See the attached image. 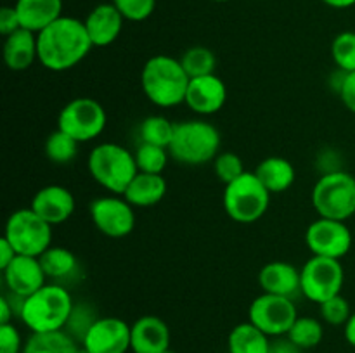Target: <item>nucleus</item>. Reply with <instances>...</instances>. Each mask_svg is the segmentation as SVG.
Wrapping results in <instances>:
<instances>
[{
    "label": "nucleus",
    "mask_w": 355,
    "mask_h": 353,
    "mask_svg": "<svg viewBox=\"0 0 355 353\" xmlns=\"http://www.w3.org/2000/svg\"><path fill=\"white\" fill-rule=\"evenodd\" d=\"M38 61L49 71H68L83 61L94 47L85 23L76 17L61 16L37 33Z\"/></svg>",
    "instance_id": "1"
},
{
    "label": "nucleus",
    "mask_w": 355,
    "mask_h": 353,
    "mask_svg": "<svg viewBox=\"0 0 355 353\" xmlns=\"http://www.w3.org/2000/svg\"><path fill=\"white\" fill-rule=\"evenodd\" d=\"M73 307L75 301L66 287L45 284L37 293L21 298L17 317L31 332L64 331Z\"/></svg>",
    "instance_id": "2"
},
{
    "label": "nucleus",
    "mask_w": 355,
    "mask_h": 353,
    "mask_svg": "<svg viewBox=\"0 0 355 353\" xmlns=\"http://www.w3.org/2000/svg\"><path fill=\"white\" fill-rule=\"evenodd\" d=\"M189 82L191 78L180 64V59L172 55H153L142 66V92L155 106L175 107L184 104Z\"/></svg>",
    "instance_id": "3"
},
{
    "label": "nucleus",
    "mask_w": 355,
    "mask_h": 353,
    "mask_svg": "<svg viewBox=\"0 0 355 353\" xmlns=\"http://www.w3.org/2000/svg\"><path fill=\"white\" fill-rule=\"evenodd\" d=\"M220 132L205 120H184L175 123L170 158L186 166H201L214 161L220 151Z\"/></svg>",
    "instance_id": "4"
},
{
    "label": "nucleus",
    "mask_w": 355,
    "mask_h": 353,
    "mask_svg": "<svg viewBox=\"0 0 355 353\" xmlns=\"http://www.w3.org/2000/svg\"><path fill=\"white\" fill-rule=\"evenodd\" d=\"M89 173L103 189L123 196L128 183L139 173L134 152L114 142H103L90 151Z\"/></svg>",
    "instance_id": "5"
},
{
    "label": "nucleus",
    "mask_w": 355,
    "mask_h": 353,
    "mask_svg": "<svg viewBox=\"0 0 355 353\" xmlns=\"http://www.w3.org/2000/svg\"><path fill=\"white\" fill-rule=\"evenodd\" d=\"M272 194L266 189L255 172H245L234 182L227 183L222 204L236 224H255L267 213Z\"/></svg>",
    "instance_id": "6"
},
{
    "label": "nucleus",
    "mask_w": 355,
    "mask_h": 353,
    "mask_svg": "<svg viewBox=\"0 0 355 353\" xmlns=\"http://www.w3.org/2000/svg\"><path fill=\"white\" fill-rule=\"evenodd\" d=\"M311 201L321 218L347 221L355 215V176L343 170L321 175L312 187Z\"/></svg>",
    "instance_id": "7"
},
{
    "label": "nucleus",
    "mask_w": 355,
    "mask_h": 353,
    "mask_svg": "<svg viewBox=\"0 0 355 353\" xmlns=\"http://www.w3.org/2000/svg\"><path fill=\"white\" fill-rule=\"evenodd\" d=\"M3 237L17 255L40 258L52 246V225L38 217L31 208H23L7 218Z\"/></svg>",
    "instance_id": "8"
},
{
    "label": "nucleus",
    "mask_w": 355,
    "mask_h": 353,
    "mask_svg": "<svg viewBox=\"0 0 355 353\" xmlns=\"http://www.w3.org/2000/svg\"><path fill=\"white\" fill-rule=\"evenodd\" d=\"M107 123L106 109L92 97L69 100L58 116V128L76 142H90L99 137Z\"/></svg>",
    "instance_id": "9"
},
{
    "label": "nucleus",
    "mask_w": 355,
    "mask_h": 353,
    "mask_svg": "<svg viewBox=\"0 0 355 353\" xmlns=\"http://www.w3.org/2000/svg\"><path fill=\"white\" fill-rule=\"evenodd\" d=\"M302 294L307 300L321 305L333 296L342 294L345 272L340 260L314 256L300 269Z\"/></svg>",
    "instance_id": "10"
},
{
    "label": "nucleus",
    "mask_w": 355,
    "mask_h": 353,
    "mask_svg": "<svg viewBox=\"0 0 355 353\" xmlns=\"http://www.w3.org/2000/svg\"><path fill=\"white\" fill-rule=\"evenodd\" d=\"M297 318L298 311L293 300L277 294L262 293L252 301L248 310V320L269 338L286 336Z\"/></svg>",
    "instance_id": "11"
},
{
    "label": "nucleus",
    "mask_w": 355,
    "mask_h": 353,
    "mask_svg": "<svg viewBox=\"0 0 355 353\" xmlns=\"http://www.w3.org/2000/svg\"><path fill=\"white\" fill-rule=\"evenodd\" d=\"M90 220L97 230L111 239H121L135 228L134 206L118 194L101 196L90 203Z\"/></svg>",
    "instance_id": "12"
},
{
    "label": "nucleus",
    "mask_w": 355,
    "mask_h": 353,
    "mask_svg": "<svg viewBox=\"0 0 355 353\" xmlns=\"http://www.w3.org/2000/svg\"><path fill=\"white\" fill-rule=\"evenodd\" d=\"M352 241V232L347 221L319 217L305 230V244L314 256L340 260L350 251Z\"/></svg>",
    "instance_id": "13"
},
{
    "label": "nucleus",
    "mask_w": 355,
    "mask_h": 353,
    "mask_svg": "<svg viewBox=\"0 0 355 353\" xmlns=\"http://www.w3.org/2000/svg\"><path fill=\"white\" fill-rule=\"evenodd\" d=\"M82 346L89 353H127L132 346V325L120 317H99Z\"/></svg>",
    "instance_id": "14"
},
{
    "label": "nucleus",
    "mask_w": 355,
    "mask_h": 353,
    "mask_svg": "<svg viewBox=\"0 0 355 353\" xmlns=\"http://www.w3.org/2000/svg\"><path fill=\"white\" fill-rule=\"evenodd\" d=\"M225 100H227V87L224 80L214 73V75L191 78L184 104H187V107L196 114L210 116L225 106Z\"/></svg>",
    "instance_id": "15"
},
{
    "label": "nucleus",
    "mask_w": 355,
    "mask_h": 353,
    "mask_svg": "<svg viewBox=\"0 0 355 353\" xmlns=\"http://www.w3.org/2000/svg\"><path fill=\"white\" fill-rule=\"evenodd\" d=\"M30 208L38 217L44 218L47 224L54 227V225H61L71 218V215L75 213L76 203L71 190L66 189L64 185L52 183V185H45L35 192Z\"/></svg>",
    "instance_id": "16"
},
{
    "label": "nucleus",
    "mask_w": 355,
    "mask_h": 353,
    "mask_svg": "<svg viewBox=\"0 0 355 353\" xmlns=\"http://www.w3.org/2000/svg\"><path fill=\"white\" fill-rule=\"evenodd\" d=\"M7 287L16 298H26L44 287L47 275L40 260L35 256L16 255V258L2 270Z\"/></svg>",
    "instance_id": "17"
},
{
    "label": "nucleus",
    "mask_w": 355,
    "mask_h": 353,
    "mask_svg": "<svg viewBox=\"0 0 355 353\" xmlns=\"http://www.w3.org/2000/svg\"><path fill=\"white\" fill-rule=\"evenodd\" d=\"M85 28L94 47H107L120 37L125 17L114 3H99L85 17Z\"/></svg>",
    "instance_id": "18"
},
{
    "label": "nucleus",
    "mask_w": 355,
    "mask_h": 353,
    "mask_svg": "<svg viewBox=\"0 0 355 353\" xmlns=\"http://www.w3.org/2000/svg\"><path fill=\"white\" fill-rule=\"evenodd\" d=\"M134 353H163L170 350V329L163 318L156 315H142L132 324Z\"/></svg>",
    "instance_id": "19"
},
{
    "label": "nucleus",
    "mask_w": 355,
    "mask_h": 353,
    "mask_svg": "<svg viewBox=\"0 0 355 353\" xmlns=\"http://www.w3.org/2000/svg\"><path fill=\"white\" fill-rule=\"evenodd\" d=\"M259 284L263 293L286 296L291 300L302 293L300 270L283 260L266 263L259 272Z\"/></svg>",
    "instance_id": "20"
},
{
    "label": "nucleus",
    "mask_w": 355,
    "mask_h": 353,
    "mask_svg": "<svg viewBox=\"0 0 355 353\" xmlns=\"http://www.w3.org/2000/svg\"><path fill=\"white\" fill-rule=\"evenodd\" d=\"M3 62L10 71H24L38 61L37 33L19 28L3 40Z\"/></svg>",
    "instance_id": "21"
},
{
    "label": "nucleus",
    "mask_w": 355,
    "mask_h": 353,
    "mask_svg": "<svg viewBox=\"0 0 355 353\" xmlns=\"http://www.w3.org/2000/svg\"><path fill=\"white\" fill-rule=\"evenodd\" d=\"M21 28L40 33L62 16V0H17L14 3Z\"/></svg>",
    "instance_id": "22"
},
{
    "label": "nucleus",
    "mask_w": 355,
    "mask_h": 353,
    "mask_svg": "<svg viewBox=\"0 0 355 353\" xmlns=\"http://www.w3.org/2000/svg\"><path fill=\"white\" fill-rule=\"evenodd\" d=\"M166 194V180L158 173H142L132 179L123 197L134 208H151L162 203Z\"/></svg>",
    "instance_id": "23"
},
{
    "label": "nucleus",
    "mask_w": 355,
    "mask_h": 353,
    "mask_svg": "<svg viewBox=\"0 0 355 353\" xmlns=\"http://www.w3.org/2000/svg\"><path fill=\"white\" fill-rule=\"evenodd\" d=\"M255 175L270 194H281L295 183V166L281 156H269L257 165Z\"/></svg>",
    "instance_id": "24"
},
{
    "label": "nucleus",
    "mask_w": 355,
    "mask_h": 353,
    "mask_svg": "<svg viewBox=\"0 0 355 353\" xmlns=\"http://www.w3.org/2000/svg\"><path fill=\"white\" fill-rule=\"evenodd\" d=\"M227 348L229 353H269L270 339L250 320L241 322L229 332Z\"/></svg>",
    "instance_id": "25"
},
{
    "label": "nucleus",
    "mask_w": 355,
    "mask_h": 353,
    "mask_svg": "<svg viewBox=\"0 0 355 353\" xmlns=\"http://www.w3.org/2000/svg\"><path fill=\"white\" fill-rule=\"evenodd\" d=\"M78 343L66 331L31 332L23 353H76Z\"/></svg>",
    "instance_id": "26"
},
{
    "label": "nucleus",
    "mask_w": 355,
    "mask_h": 353,
    "mask_svg": "<svg viewBox=\"0 0 355 353\" xmlns=\"http://www.w3.org/2000/svg\"><path fill=\"white\" fill-rule=\"evenodd\" d=\"M38 260H40L47 279H66V277L73 275L78 266L75 253L62 246H51Z\"/></svg>",
    "instance_id": "27"
},
{
    "label": "nucleus",
    "mask_w": 355,
    "mask_h": 353,
    "mask_svg": "<svg viewBox=\"0 0 355 353\" xmlns=\"http://www.w3.org/2000/svg\"><path fill=\"white\" fill-rule=\"evenodd\" d=\"M173 130H175V123H172L168 118L162 116V114H151V116L144 118L139 125V137L144 144L168 149L173 137Z\"/></svg>",
    "instance_id": "28"
},
{
    "label": "nucleus",
    "mask_w": 355,
    "mask_h": 353,
    "mask_svg": "<svg viewBox=\"0 0 355 353\" xmlns=\"http://www.w3.org/2000/svg\"><path fill=\"white\" fill-rule=\"evenodd\" d=\"M180 64L184 66L189 78H198V76L214 75L215 68H217V57L208 47L194 45L184 52L180 57Z\"/></svg>",
    "instance_id": "29"
},
{
    "label": "nucleus",
    "mask_w": 355,
    "mask_h": 353,
    "mask_svg": "<svg viewBox=\"0 0 355 353\" xmlns=\"http://www.w3.org/2000/svg\"><path fill=\"white\" fill-rule=\"evenodd\" d=\"M78 145L80 142H76L75 138L58 128L45 141V156L49 158V161L55 163V165H66L76 158Z\"/></svg>",
    "instance_id": "30"
},
{
    "label": "nucleus",
    "mask_w": 355,
    "mask_h": 353,
    "mask_svg": "<svg viewBox=\"0 0 355 353\" xmlns=\"http://www.w3.org/2000/svg\"><path fill=\"white\" fill-rule=\"evenodd\" d=\"M288 338L302 350H311L322 341L324 329L322 324L314 317H298L291 325Z\"/></svg>",
    "instance_id": "31"
},
{
    "label": "nucleus",
    "mask_w": 355,
    "mask_h": 353,
    "mask_svg": "<svg viewBox=\"0 0 355 353\" xmlns=\"http://www.w3.org/2000/svg\"><path fill=\"white\" fill-rule=\"evenodd\" d=\"M134 156L139 172L163 175L166 165H168L170 152L166 147H159V145L144 144V142H141V144L137 145V149H135Z\"/></svg>",
    "instance_id": "32"
},
{
    "label": "nucleus",
    "mask_w": 355,
    "mask_h": 353,
    "mask_svg": "<svg viewBox=\"0 0 355 353\" xmlns=\"http://www.w3.org/2000/svg\"><path fill=\"white\" fill-rule=\"evenodd\" d=\"M331 57L342 71H355V31L336 35L331 44Z\"/></svg>",
    "instance_id": "33"
},
{
    "label": "nucleus",
    "mask_w": 355,
    "mask_h": 353,
    "mask_svg": "<svg viewBox=\"0 0 355 353\" xmlns=\"http://www.w3.org/2000/svg\"><path fill=\"white\" fill-rule=\"evenodd\" d=\"M97 318L99 317H97L96 310H94L90 305H87V303L75 305V307H73V311H71V317H69L64 331L68 332V334L71 336L76 343H80V345H82L83 338H85V334L89 332V329L92 327L94 322H96Z\"/></svg>",
    "instance_id": "34"
},
{
    "label": "nucleus",
    "mask_w": 355,
    "mask_h": 353,
    "mask_svg": "<svg viewBox=\"0 0 355 353\" xmlns=\"http://www.w3.org/2000/svg\"><path fill=\"white\" fill-rule=\"evenodd\" d=\"M214 172L217 179L227 185L239 179L246 170L243 159L236 152H218L217 158L214 159Z\"/></svg>",
    "instance_id": "35"
},
{
    "label": "nucleus",
    "mask_w": 355,
    "mask_h": 353,
    "mask_svg": "<svg viewBox=\"0 0 355 353\" xmlns=\"http://www.w3.org/2000/svg\"><path fill=\"white\" fill-rule=\"evenodd\" d=\"M319 310H321L322 320L329 325H345L352 315L349 301L342 294L326 300L324 303L319 305Z\"/></svg>",
    "instance_id": "36"
},
{
    "label": "nucleus",
    "mask_w": 355,
    "mask_h": 353,
    "mask_svg": "<svg viewBox=\"0 0 355 353\" xmlns=\"http://www.w3.org/2000/svg\"><path fill=\"white\" fill-rule=\"evenodd\" d=\"M111 2L120 10L125 21H134V23L148 19L156 7V0H111Z\"/></svg>",
    "instance_id": "37"
},
{
    "label": "nucleus",
    "mask_w": 355,
    "mask_h": 353,
    "mask_svg": "<svg viewBox=\"0 0 355 353\" xmlns=\"http://www.w3.org/2000/svg\"><path fill=\"white\" fill-rule=\"evenodd\" d=\"M23 339L16 325H0V353H23Z\"/></svg>",
    "instance_id": "38"
},
{
    "label": "nucleus",
    "mask_w": 355,
    "mask_h": 353,
    "mask_svg": "<svg viewBox=\"0 0 355 353\" xmlns=\"http://www.w3.org/2000/svg\"><path fill=\"white\" fill-rule=\"evenodd\" d=\"M19 28L21 23L16 7L3 6L2 9H0V33H2L3 37H9V35H12L14 31H17Z\"/></svg>",
    "instance_id": "39"
},
{
    "label": "nucleus",
    "mask_w": 355,
    "mask_h": 353,
    "mask_svg": "<svg viewBox=\"0 0 355 353\" xmlns=\"http://www.w3.org/2000/svg\"><path fill=\"white\" fill-rule=\"evenodd\" d=\"M336 93H338L340 99H342L343 106L349 111H352V113H355V71L345 73L342 87H340V90Z\"/></svg>",
    "instance_id": "40"
},
{
    "label": "nucleus",
    "mask_w": 355,
    "mask_h": 353,
    "mask_svg": "<svg viewBox=\"0 0 355 353\" xmlns=\"http://www.w3.org/2000/svg\"><path fill=\"white\" fill-rule=\"evenodd\" d=\"M269 353H302V348H298L290 338H277L270 341V352Z\"/></svg>",
    "instance_id": "41"
},
{
    "label": "nucleus",
    "mask_w": 355,
    "mask_h": 353,
    "mask_svg": "<svg viewBox=\"0 0 355 353\" xmlns=\"http://www.w3.org/2000/svg\"><path fill=\"white\" fill-rule=\"evenodd\" d=\"M16 249L10 246V242L7 241L6 237L0 239V269H6L7 265H9L10 262H12L14 258H16Z\"/></svg>",
    "instance_id": "42"
},
{
    "label": "nucleus",
    "mask_w": 355,
    "mask_h": 353,
    "mask_svg": "<svg viewBox=\"0 0 355 353\" xmlns=\"http://www.w3.org/2000/svg\"><path fill=\"white\" fill-rule=\"evenodd\" d=\"M14 314H16V308H14V305L10 303L9 298L2 296L0 298V325L3 324H12V317Z\"/></svg>",
    "instance_id": "43"
},
{
    "label": "nucleus",
    "mask_w": 355,
    "mask_h": 353,
    "mask_svg": "<svg viewBox=\"0 0 355 353\" xmlns=\"http://www.w3.org/2000/svg\"><path fill=\"white\" fill-rule=\"evenodd\" d=\"M343 332H345L347 343H349L350 346H354V348H355V311H352L350 318H349V320H347Z\"/></svg>",
    "instance_id": "44"
},
{
    "label": "nucleus",
    "mask_w": 355,
    "mask_h": 353,
    "mask_svg": "<svg viewBox=\"0 0 355 353\" xmlns=\"http://www.w3.org/2000/svg\"><path fill=\"white\" fill-rule=\"evenodd\" d=\"M322 2L333 9H349V7L355 6V0H322Z\"/></svg>",
    "instance_id": "45"
},
{
    "label": "nucleus",
    "mask_w": 355,
    "mask_h": 353,
    "mask_svg": "<svg viewBox=\"0 0 355 353\" xmlns=\"http://www.w3.org/2000/svg\"><path fill=\"white\" fill-rule=\"evenodd\" d=\"M76 353H89V352H87V350L83 348V346H78V350H76Z\"/></svg>",
    "instance_id": "46"
},
{
    "label": "nucleus",
    "mask_w": 355,
    "mask_h": 353,
    "mask_svg": "<svg viewBox=\"0 0 355 353\" xmlns=\"http://www.w3.org/2000/svg\"><path fill=\"white\" fill-rule=\"evenodd\" d=\"M163 353H177V352H173V350H166V352H163Z\"/></svg>",
    "instance_id": "47"
},
{
    "label": "nucleus",
    "mask_w": 355,
    "mask_h": 353,
    "mask_svg": "<svg viewBox=\"0 0 355 353\" xmlns=\"http://www.w3.org/2000/svg\"><path fill=\"white\" fill-rule=\"evenodd\" d=\"M215 2H229V0H215Z\"/></svg>",
    "instance_id": "48"
}]
</instances>
